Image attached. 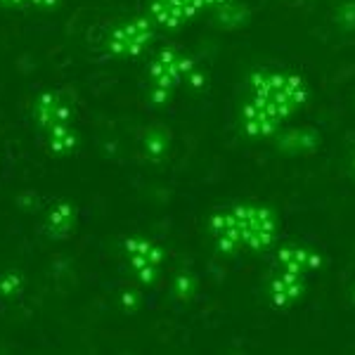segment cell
I'll list each match as a JSON object with an SVG mask.
<instances>
[{"label":"cell","mask_w":355,"mask_h":355,"mask_svg":"<svg viewBox=\"0 0 355 355\" xmlns=\"http://www.w3.org/2000/svg\"><path fill=\"white\" fill-rule=\"evenodd\" d=\"M308 88L299 73L259 69L249 76V97L242 105L246 135L268 137L277 133L291 114L306 105Z\"/></svg>","instance_id":"obj_1"},{"label":"cell","mask_w":355,"mask_h":355,"mask_svg":"<svg viewBox=\"0 0 355 355\" xmlns=\"http://www.w3.org/2000/svg\"><path fill=\"white\" fill-rule=\"evenodd\" d=\"M209 232L225 254L261 251L268 249L277 234V216L261 204L227 206L211 218Z\"/></svg>","instance_id":"obj_2"},{"label":"cell","mask_w":355,"mask_h":355,"mask_svg":"<svg viewBox=\"0 0 355 355\" xmlns=\"http://www.w3.org/2000/svg\"><path fill=\"white\" fill-rule=\"evenodd\" d=\"M185 78H192L194 83H199L192 57L182 55L178 48L159 50V55L154 57L150 64V81H152L154 100H159V102L168 100L171 93H173Z\"/></svg>","instance_id":"obj_3"},{"label":"cell","mask_w":355,"mask_h":355,"mask_svg":"<svg viewBox=\"0 0 355 355\" xmlns=\"http://www.w3.org/2000/svg\"><path fill=\"white\" fill-rule=\"evenodd\" d=\"M225 3L227 0H152L150 17L154 24L173 28L194 19L206 8H218Z\"/></svg>","instance_id":"obj_4"},{"label":"cell","mask_w":355,"mask_h":355,"mask_svg":"<svg viewBox=\"0 0 355 355\" xmlns=\"http://www.w3.org/2000/svg\"><path fill=\"white\" fill-rule=\"evenodd\" d=\"M152 17L150 19H130L121 24L119 28H114L107 48L112 55L119 57H135L150 45L152 41Z\"/></svg>","instance_id":"obj_5"},{"label":"cell","mask_w":355,"mask_h":355,"mask_svg":"<svg viewBox=\"0 0 355 355\" xmlns=\"http://www.w3.org/2000/svg\"><path fill=\"white\" fill-rule=\"evenodd\" d=\"M125 249H128L130 266H133V270L137 272V277H140L142 282H154L159 268H162V259H164L162 249H159L157 244L147 242V239H130V242L125 244Z\"/></svg>","instance_id":"obj_6"},{"label":"cell","mask_w":355,"mask_h":355,"mask_svg":"<svg viewBox=\"0 0 355 355\" xmlns=\"http://www.w3.org/2000/svg\"><path fill=\"white\" fill-rule=\"evenodd\" d=\"M303 284H306V275L277 268L272 275V282H270L272 301L277 303V306H291V303H296L301 299Z\"/></svg>","instance_id":"obj_7"},{"label":"cell","mask_w":355,"mask_h":355,"mask_svg":"<svg viewBox=\"0 0 355 355\" xmlns=\"http://www.w3.org/2000/svg\"><path fill=\"white\" fill-rule=\"evenodd\" d=\"M318 266H320V256L315 254V251L306 249V246L287 244V246H282L277 254V268H284V270H291V272L308 275Z\"/></svg>","instance_id":"obj_8"},{"label":"cell","mask_w":355,"mask_h":355,"mask_svg":"<svg viewBox=\"0 0 355 355\" xmlns=\"http://www.w3.org/2000/svg\"><path fill=\"white\" fill-rule=\"evenodd\" d=\"M5 3H12V5H50L55 0H5Z\"/></svg>","instance_id":"obj_9"}]
</instances>
